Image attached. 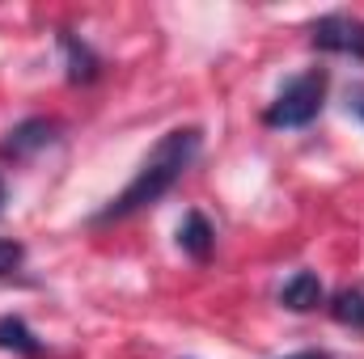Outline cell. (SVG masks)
Returning <instances> with one entry per match:
<instances>
[{
  "instance_id": "6da1fadb",
  "label": "cell",
  "mask_w": 364,
  "mask_h": 359,
  "mask_svg": "<svg viewBox=\"0 0 364 359\" xmlns=\"http://www.w3.org/2000/svg\"><path fill=\"white\" fill-rule=\"evenodd\" d=\"M199 157V127H178V131H166L157 140V148L144 157V165L136 170V178L123 186L119 199H110L102 211H97V224L106 220H127L144 207H153L157 199H166L174 190V182L191 170V161Z\"/></svg>"
},
{
  "instance_id": "7a4b0ae2",
  "label": "cell",
  "mask_w": 364,
  "mask_h": 359,
  "mask_svg": "<svg viewBox=\"0 0 364 359\" xmlns=\"http://www.w3.org/2000/svg\"><path fill=\"white\" fill-rule=\"evenodd\" d=\"M326 85H331V77H326L322 68L301 72L296 81H288V85L279 89V97H275L272 106H267V114H263V123H267V127H284V131H292V127H309V123L322 114Z\"/></svg>"
},
{
  "instance_id": "3957f363",
  "label": "cell",
  "mask_w": 364,
  "mask_h": 359,
  "mask_svg": "<svg viewBox=\"0 0 364 359\" xmlns=\"http://www.w3.org/2000/svg\"><path fill=\"white\" fill-rule=\"evenodd\" d=\"M314 47L364 60V21L352 17V13H326V17H318L314 21Z\"/></svg>"
},
{
  "instance_id": "277c9868",
  "label": "cell",
  "mask_w": 364,
  "mask_h": 359,
  "mask_svg": "<svg viewBox=\"0 0 364 359\" xmlns=\"http://www.w3.org/2000/svg\"><path fill=\"white\" fill-rule=\"evenodd\" d=\"M55 140H60V123H55V118H26V123H17V127L0 140V153L13 157V161H26V157L51 148Z\"/></svg>"
},
{
  "instance_id": "5b68a950",
  "label": "cell",
  "mask_w": 364,
  "mask_h": 359,
  "mask_svg": "<svg viewBox=\"0 0 364 359\" xmlns=\"http://www.w3.org/2000/svg\"><path fill=\"white\" fill-rule=\"evenodd\" d=\"M178 245L186 258H195V263H208V254H212V245H216V233H212V224H208V216L203 211H186L178 224Z\"/></svg>"
},
{
  "instance_id": "8992f818",
  "label": "cell",
  "mask_w": 364,
  "mask_h": 359,
  "mask_svg": "<svg viewBox=\"0 0 364 359\" xmlns=\"http://www.w3.org/2000/svg\"><path fill=\"white\" fill-rule=\"evenodd\" d=\"M279 304L292 309V313H309L322 304V279L314 270H296L284 287H279Z\"/></svg>"
},
{
  "instance_id": "52a82bcc",
  "label": "cell",
  "mask_w": 364,
  "mask_h": 359,
  "mask_svg": "<svg viewBox=\"0 0 364 359\" xmlns=\"http://www.w3.org/2000/svg\"><path fill=\"white\" fill-rule=\"evenodd\" d=\"M0 351H17L26 359H38L43 355V343L34 338V330L21 317H0Z\"/></svg>"
},
{
  "instance_id": "ba28073f",
  "label": "cell",
  "mask_w": 364,
  "mask_h": 359,
  "mask_svg": "<svg viewBox=\"0 0 364 359\" xmlns=\"http://www.w3.org/2000/svg\"><path fill=\"white\" fill-rule=\"evenodd\" d=\"M60 47H64V55H68V81L73 85H85V81H93L97 77V55H93L85 43H77L73 34H60Z\"/></svg>"
},
{
  "instance_id": "9c48e42d",
  "label": "cell",
  "mask_w": 364,
  "mask_h": 359,
  "mask_svg": "<svg viewBox=\"0 0 364 359\" xmlns=\"http://www.w3.org/2000/svg\"><path fill=\"white\" fill-rule=\"evenodd\" d=\"M331 317H335L339 326H352V330L364 334V287H343V292H335Z\"/></svg>"
},
{
  "instance_id": "30bf717a",
  "label": "cell",
  "mask_w": 364,
  "mask_h": 359,
  "mask_svg": "<svg viewBox=\"0 0 364 359\" xmlns=\"http://www.w3.org/2000/svg\"><path fill=\"white\" fill-rule=\"evenodd\" d=\"M21 258H26L21 241H9V237H0V279H4V275H13V270L21 267Z\"/></svg>"
},
{
  "instance_id": "8fae6325",
  "label": "cell",
  "mask_w": 364,
  "mask_h": 359,
  "mask_svg": "<svg viewBox=\"0 0 364 359\" xmlns=\"http://www.w3.org/2000/svg\"><path fill=\"white\" fill-rule=\"evenodd\" d=\"M348 110L364 118V85H352V89H348Z\"/></svg>"
},
{
  "instance_id": "7c38bea8",
  "label": "cell",
  "mask_w": 364,
  "mask_h": 359,
  "mask_svg": "<svg viewBox=\"0 0 364 359\" xmlns=\"http://www.w3.org/2000/svg\"><path fill=\"white\" fill-rule=\"evenodd\" d=\"M284 359H331L326 351H296V355H284Z\"/></svg>"
},
{
  "instance_id": "4fadbf2b",
  "label": "cell",
  "mask_w": 364,
  "mask_h": 359,
  "mask_svg": "<svg viewBox=\"0 0 364 359\" xmlns=\"http://www.w3.org/2000/svg\"><path fill=\"white\" fill-rule=\"evenodd\" d=\"M0 211H4V178H0Z\"/></svg>"
}]
</instances>
